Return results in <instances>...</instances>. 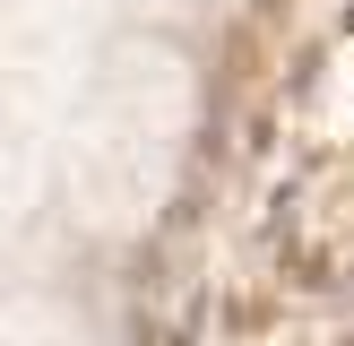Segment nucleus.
I'll list each match as a JSON object with an SVG mask.
<instances>
[{"label": "nucleus", "mask_w": 354, "mask_h": 346, "mask_svg": "<svg viewBox=\"0 0 354 346\" xmlns=\"http://www.w3.org/2000/svg\"><path fill=\"white\" fill-rule=\"evenodd\" d=\"M165 52H121L104 69L95 104L78 121V156H69V190L86 199V217L121 225L165 190V165H173V138H147V78Z\"/></svg>", "instance_id": "nucleus-1"}, {"label": "nucleus", "mask_w": 354, "mask_h": 346, "mask_svg": "<svg viewBox=\"0 0 354 346\" xmlns=\"http://www.w3.org/2000/svg\"><path fill=\"white\" fill-rule=\"evenodd\" d=\"M0 346H95L78 329V311L44 303V294H17V303H0Z\"/></svg>", "instance_id": "nucleus-2"}]
</instances>
